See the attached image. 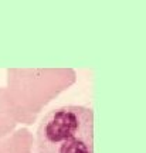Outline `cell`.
<instances>
[{"label":"cell","instance_id":"6da1fadb","mask_svg":"<svg viewBox=\"0 0 146 153\" xmlns=\"http://www.w3.org/2000/svg\"><path fill=\"white\" fill-rule=\"evenodd\" d=\"M36 153H94V111L64 105L47 112L37 129Z\"/></svg>","mask_w":146,"mask_h":153}]
</instances>
